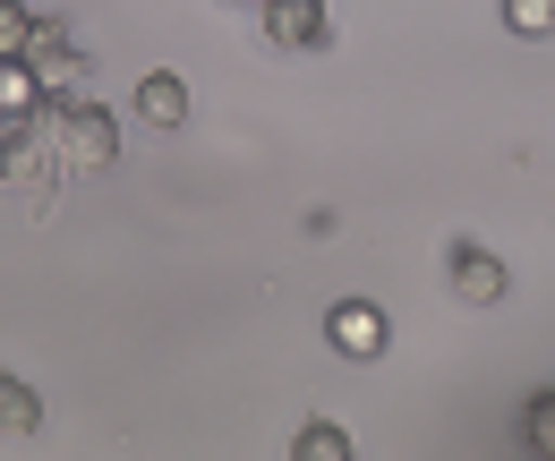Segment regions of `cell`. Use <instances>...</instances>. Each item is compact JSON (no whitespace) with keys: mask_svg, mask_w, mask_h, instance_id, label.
I'll list each match as a JSON object with an SVG mask.
<instances>
[{"mask_svg":"<svg viewBox=\"0 0 555 461\" xmlns=\"http://www.w3.org/2000/svg\"><path fill=\"white\" fill-rule=\"evenodd\" d=\"M52 137H61V154H69L77 171H112V154H120V120L103 112V103H52Z\"/></svg>","mask_w":555,"mask_h":461,"instance_id":"cell-1","label":"cell"},{"mask_svg":"<svg viewBox=\"0 0 555 461\" xmlns=\"http://www.w3.org/2000/svg\"><path fill=\"white\" fill-rule=\"evenodd\" d=\"M291 453H299V461H350V436L334 427V419H317V427H299Z\"/></svg>","mask_w":555,"mask_h":461,"instance_id":"cell-10","label":"cell"},{"mask_svg":"<svg viewBox=\"0 0 555 461\" xmlns=\"http://www.w3.org/2000/svg\"><path fill=\"white\" fill-rule=\"evenodd\" d=\"M240 9H266V0H240Z\"/></svg>","mask_w":555,"mask_h":461,"instance_id":"cell-12","label":"cell"},{"mask_svg":"<svg viewBox=\"0 0 555 461\" xmlns=\"http://www.w3.org/2000/svg\"><path fill=\"white\" fill-rule=\"evenodd\" d=\"M35 427H43V394L17 385V376H0V436H35Z\"/></svg>","mask_w":555,"mask_h":461,"instance_id":"cell-8","label":"cell"},{"mask_svg":"<svg viewBox=\"0 0 555 461\" xmlns=\"http://www.w3.org/2000/svg\"><path fill=\"white\" fill-rule=\"evenodd\" d=\"M521 445L555 461V385H547V394H530V410H521Z\"/></svg>","mask_w":555,"mask_h":461,"instance_id":"cell-9","label":"cell"},{"mask_svg":"<svg viewBox=\"0 0 555 461\" xmlns=\"http://www.w3.org/2000/svg\"><path fill=\"white\" fill-rule=\"evenodd\" d=\"M325 342H334L343 359H385V308H367V299H334V308H325Z\"/></svg>","mask_w":555,"mask_h":461,"instance_id":"cell-3","label":"cell"},{"mask_svg":"<svg viewBox=\"0 0 555 461\" xmlns=\"http://www.w3.org/2000/svg\"><path fill=\"white\" fill-rule=\"evenodd\" d=\"M504 26L539 43V35H555V0H504Z\"/></svg>","mask_w":555,"mask_h":461,"instance_id":"cell-11","label":"cell"},{"mask_svg":"<svg viewBox=\"0 0 555 461\" xmlns=\"http://www.w3.org/2000/svg\"><path fill=\"white\" fill-rule=\"evenodd\" d=\"M444 273H453V291H462L470 308H495V299L513 291V273H504V257H495V248H470V240L453 248V265H444Z\"/></svg>","mask_w":555,"mask_h":461,"instance_id":"cell-4","label":"cell"},{"mask_svg":"<svg viewBox=\"0 0 555 461\" xmlns=\"http://www.w3.org/2000/svg\"><path fill=\"white\" fill-rule=\"evenodd\" d=\"M26 68L43 77V94H52V103H77V86H86V61H77V35H69V26H52V17H35V43H26Z\"/></svg>","mask_w":555,"mask_h":461,"instance_id":"cell-2","label":"cell"},{"mask_svg":"<svg viewBox=\"0 0 555 461\" xmlns=\"http://www.w3.org/2000/svg\"><path fill=\"white\" fill-rule=\"evenodd\" d=\"M266 35L282 52H325V0H266Z\"/></svg>","mask_w":555,"mask_h":461,"instance_id":"cell-6","label":"cell"},{"mask_svg":"<svg viewBox=\"0 0 555 461\" xmlns=\"http://www.w3.org/2000/svg\"><path fill=\"white\" fill-rule=\"evenodd\" d=\"M138 120H145V129H180V120H189V86H180L171 68L138 77Z\"/></svg>","mask_w":555,"mask_h":461,"instance_id":"cell-7","label":"cell"},{"mask_svg":"<svg viewBox=\"0 0 555 461\" xmlns=\"http://www.w3.org/2000/svg\"><path fill=\"white\" fill-rule=\"evenodd\" d=\"M43 129H52V103L0 129V180H9V189H17V180H43Z\"/></svg>","mask_w":555,"mask_h":461,"instance_id":"cell-5","label":"cell"}]
</instances>
